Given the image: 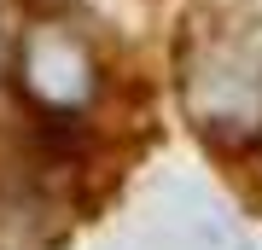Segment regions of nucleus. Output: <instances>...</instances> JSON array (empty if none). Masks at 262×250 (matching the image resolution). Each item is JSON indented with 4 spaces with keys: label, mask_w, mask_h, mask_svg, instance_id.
Wrapping results in <instances>:
<instances>
[{
    "label": "nucleus",
    "mask_w": 262,
    "mask_h": 250,
    "mask_svg": "<svg viewBox=\"0 0 262 250\" xmlns=\"http://www.w3.org/2000/svg\"><path fill=\"white\" fill-rule=\"evenodd\" d=\"M12 64H18L24 93L47 117H76V111H88L94 93H99V58H94V47L76 35L70 24H53V18L29 24L18 35Z\"/></svg>",
    "instance_id": "2"
},
{
    "label": "nucleus",
    "mask_w": 262,
    "mask_h": 250,
    "mask_svg": "<svg viewBox=\"0 0 262 250\" xmlns=\"http://www.w3.org/2000/svg\"><path fill=\"white\" fill-rule=\"evenodd\" d=\"M187 111L210 140L251 146L262 134V41L227 35L187 58Z\"/></svg>",
    "instance_id": "1"
}]
</instances>
